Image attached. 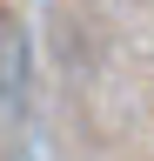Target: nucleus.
I'll use <instances>...</instances> for the list:
<instances>
[{"label":"nucleus","mask_w":154,"mask_h":161,"mask_svg":"<svg viewBox=\"0 0 154 161\" xmlns=\"http://www.w3.org/2000/svg\"><path fill=\"white\" fill-rule=\"evenodd\" d=\"M27 80H34V67H27V34L13 27V20H0V114H20L27 108Z\"/></svg>","instance_id":"f257e3e1"}]
</instances>
